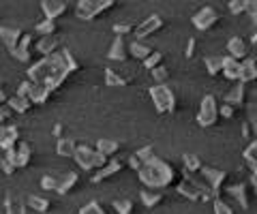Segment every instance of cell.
Here are the masks:
<instances>
[{"label": "cell", "instance_id": "6da1fadb", "mask_svg": "<svg viewBox=\"0 0 257 214\" xmlns=\"http://www.w3.org/2000/svg\"><path fill=\"white\" fill-rule=\"evenodd\" d=\"M152 165H155V167H144L140 171V178L146 182L148 186H161V184H165V182L170 180L172 171L167 169V167H163L161 163H157L155 158H152Z\"/></svg>", "mask_w": 257, "mask_h": 214}, {"label": "cell", "instance_id": "7a4b0ae2", "mask_svg": "<svg viewBox=\"0 0 257 214\" xmlns=\"http://www.w3.org/2000/svg\"><path fill=\"white\" fill-rule=\"evenodd\" d=\"M150 94H152V99H155V103H157L159 112H170V109L174 107V97H172V92L167 90L165 86H157V88H152Z\"/></svg>", "mask_w": 257, "mask_h": 214}, {"label": "cell", "instance_id": "3957f363", "mask_svg": "<svg viewBox=\"0 0 257 214\" xmlns=\"http://www.w3.org/2000/svg\"><path fill=\"white\" fill-rule=\"evenodd\" d=\"M214 99L212 97H206L202 103V109H199V116H197V122L202 126H208L216 120V105H214Z\"/></svg>", "mask_w": 257, "mask_h": 214}, {"label": "cell", "instance_id": "277c9868", "mask_svg": "<svg viewBox=\"0 0 257 214\" xmlns=\"http://www.w3.org/2000/svg\"><path fill=\"white\" fill-rule=\"evenodd\" d=\"M216 18H219V15H216L214 9H210V7H204V9L199 11L195 18H193V24H195L199 30H208L216 22Z\"/></svg>", "mask_w": 257, "mask_h": 214}, {"label": "cell", "instance_id": "5b68a950", "mask_svg": "<svg viewBox=\"0 0 257 214\" xmlns=\"http://www.w3.org/2000/svg\"><path fill=\"white\" fill-rule=\"evenodd\" d=\"M221 69H223L225 77L240 79V62L236 58H221Z\"/></svg>", "mask_w": 257, "mask_h": 214}, {"label": "cell", "instance_id": "8992f818", "mask_svg": "<svg viewBox=\"0 0 257 214\" xmlns=\"http://www.w3.org/2000/svg\"><path fill=\"white\" fill-rule=\"evenodd\" d=\"M227 50H229V54H231V58H244L246 54H248V47H246V43H244L240 37L231 39V41L227 43Z\"/></svg>", "mask_w": 257, "mask_h": 214}, {"label": "cell", "instance_id": "52a82bcc", "mask_svg": "<svg viewBox=\"0 0 257 214\" xmlns=\"http://www.w3.org/2000/svg\"><path fill=\"white\" fill-rule=\"evenodd\" d=\"M0 39H3L9 50H13V47L20 43L22 35H20V30H15V28H0Z\"/></svg>", "mask_w": 257, "mask_h": 214}, {"label": "cell", "instance_id": "ba28073f", "mask_svg": "<svg viewBox=\"0 0 257 214\" xmlns=\"http://www.w3.org/2000/svg\"><path fill=\"white\" fill-rule=\"evenodd\" d=\"M161 24H163V22H161V20L157 18V15H152V18H148V22H144L142 26L138 28V37H140V39L148 37L150 33H155L157 28H161Z\"/></svg>", "mask_w": 257, "mask_h": 214}, {"label": "cell", "instance_id": "9c48e42d", "mask_svg": "<svg viewBox=\"0 0 257 214\" xmlns=\"http://www.w3.org/2000/svg\"><path fill=\"white\" fill-rule=\"evenodd\" d=\"M41 7H43V11H45V20H56L58 15L64 13V5L62 3H50V0H45Z\"/></svg>", "mask_w": 257, "mask_h": 214}, {"label": "cell", "instance_id": "30bf717a", "mask_svg": "<svg viewBox=\"0 0 257 214\" xmlns=\"http://www.w3.org/2000/svg\"><path fill=\"white\" fill-rule=\"evenodd\" d=\"M15 139H18V131H15L13 126H5V129L0 131V144H3V148L9 150L15 144Z\"/></svg>", "mask_w": 257, "mask_h": 214}, {"label": "cell", "instance_id": "8fae6325", "mask_svg": "<svg viewBox=\"0 0 257 214\" xmlns=\"http://www.w3.org/2000/svg\"><path fill=\"white\" fill-rule=\"evenodd\" d=\"M109 58H111V60H124V58H126L122 37H118V39H116V43L109 47Z\"/></svg>", "mask_w": 257, "mask_h": 214}, {"label": "cell", "instance_id": "7c38bea8", "mask_svg": "<svg viewBox=\"0 0 257 214\" xmlns=\"http://www.w3.org/2000/svg\"><path fill=\"white\" fill-rule=\"evenodd\" d=\"M73 152H75V141H73V139H60V141H58V154L71 156Z\"/></svg>", "mask_w": 257, "mask_h": 214}, {"label": "cell", "instance_id": "4fadbf2b", "mask_svg": "<svg viewBox=\"0 0 257 214\" xmlns=\"http://www.w3.org/2000/svg\"><path fill=\"white\" fill-rule=\"evenodd\" d=\"M56 43H58V41H56V39H54V35H45L43 37V41H39V52H43V54H50L52 50H54V47H56Z\"/></svg>", "mask_w": 257, "mask_h": 214}, {"label": "cell", "instance_id": "5bb4252c", "mask_svg": "<svg viewBox=\"0 0 257 214\" xmlns=\"http://www.w3.org/2000/svg\"><path fill=\"white\" fill-rule=\"evenodd\" d=\"M131 54H133L135 58H142L144 60L150 54V47L148 45H142L140 41H135V43H131Z\"/></svg>", "mask_w": 257, "mask_h": 214}, {"label": "cell", "instance_id": "9a60e30c", "mask_svg": "<svg viewBox=\"0 0 257 214\" xmlns=\"http://www.w3.org/2000/svg\"><path fill=\"white\" fill-rule=\"evenodd\" d=\"M116 148H118L116 141H107V139H101V141H99V152H101L103 156L116 152Z\"/></svg>", "mask_w": 257, "mask_h": 214}, {"label": "cell", "instance_id": "2e32d148", "mask_svg": "<svg viewBox=\"0 0 257 214\" xmlns=\"http://www.w3.org/2000/svg\"><path fill=\"white\" fill-rule=\"evenodd\" d=\"M54 30H56L54 20H45V22H41V24L37 26V33H41L43 37H45V35H54Z\"/></svg>", "mask_w": 257, "mask_h": 214}, {"label": "cell", "instance_id": "e0dca14e", "mask_svg": "<svg viewBox=\"0 0 257 214\" xmlns=\"http://www.w3.org/2000/svg\"><path fill=\"white\" fill-rule=\"evenodd\" d=\"M240 99H242V84H236L234 90L227 94V103H240Z\"/></svg>", "mask_w": 257, "mask_h": 214}, {"label": "cell", "instance_id": "ac0fdd59", "mask_svg": "<svg viewBox=\"0 0 257 214\" xmlns=\"http://www.w3.org/2000/svg\"><path fill=\"white\" fill-rule=\"evenodd\" d=\"M204 176H206L208 180L212 182V184H214V188L219 186V182L223 180V173H221V171H216V169H204Z\"/></svg>", "mask_w": 257, "mask_h": 214}, {"label": "cell", "instance_id": "d6986e66", "mask_svg": "<svg viewBox=\"0 0 257 214\" xmlns=\"http://www.w3.org/2000/svg\"><path fill=\"white\" fill-rule=\"evenodd\" d=\"M142 199H144V203H146L148 208H152L155 203H159V201H161V195H159V193L152 195V193H148V191H144V193H142Z\"/></svg>", "mask_w": 257, "mask_h": 214}, {"label": "cell", "instance_id": "ffe728a7", "mask_svg": "<svg viewBox=\"0 0 257 214\" xmlns=\"http://www.w3.org/2000/svg\"><path fill=\"white\" fill-rule=\"evenodd\" d=\"M28 203H30L35 210H39V212L47 210V205H50V203H47V199H41V197H30V201H28Z\"/></svg>", "mask_w": 257, "mask_h": 214}, {"label": "cell", "instance_id": "44dd1931", "mask_svg": "<svg viewBox=\"0 0 257 214\" xmlns=\"http://www.w3.org/2000/svg\"><path fill=\"white\" fill-rule=\"evenodd\" d=\"M161 58H163V56H161V54H148V56L146 58H144V65H146V69H155L157 65H159V60Z\"/></svg>", "mask_w": 257, "mask_h": 214}, {"label": "cell", "instance_id": "7402d4cb", "mask_svg": "<svg viewBox=\"0 0 257 214\" xmlns=\"http://www.w3.org/2000/svg\"><path fill=\"white\" fill-rule=\"evenodd\" d=\"M9 107L18 109V112H24V109H28V101L24 99V97H15V99L9 103Z\"/></svg>", "mask_w": 257, "mask_h": 214}, {"label": "cell", "instance_id": "603a6c76", "mask_svg": "<svg viewBox=\"0 0 257 214\" xmlns=\"http://www.w3.org/2000/svg\"><path fill=\"white\" fill-rule=\"evenodd\" d=\"M206 65H208V73H219L221 71V58H216V60H212V58H206Z\"/></svg>", "mask_w": 257, "mask_h": 214}, {"label": "cell", "instance_id": "cb8c5ba5", "mask_svg": "<svg viewBox=\"0 0 257 214\" xmlns=\"http://www.w3.org/2000/svg\"><path fill=\"white\" fill-rule=\"evenodd\" d=\"M114 205L120 214H131V201H116Z\"/></svg>", "mask_w": 257, "mask_h": 214}, {"label": "cell", "instance_id": "d4e9b609", "mask_svg": "<svg viewBox=\"0 0 257 214\" xmlns=\"http://www.w3.org/2000/svg\"><path fill=\"white\" fill-rule=\"evenodd\" d=\"M152 75H155V79H159V82H163V79H167V71L163 67H155L152 69Z\"/></svg>", "mask_w": 257, "mask_h": 214}, {"label": "cell", "instance_id": "484cf974", "mask_svg": "<svg viewBox=\"0 0 257 214\" xmlns=\"http://www.w3.org/2000/svg\"><path fill=\"white\" fill-rule=\"evenodd\" d=\"M82 214H105V212H103L96 203H90V205H86V208L82 210Z\"/></svg>", "mask_w": 257, "mask_h": 214}, {"label": "cell", "instance_id": "4316f807", "mask_svg": "<svg viewBox=\"0 0 257 214\" xmlns=\"http://www.w3.org/2000/svg\"><path fill=\"white\" fill-rule=\"evenodd\" d=\"M114 33L118 37H122L124 33H131V26H128V24H118V26H114Z\"/></svg>", "mask_w": 257, "mask_h": 214}, {"label": "cell", "instance_id": "83f0119b", "mask_svg": "<svg viewBox=\"0 0 257 214\" xmlns=\"http://www.w3.org/2000/svg\"><path fill=\"white\" fill-rule=\"evenodd\" d=\"M7 214H26V208H24V205H20V203H13V205H9Z\"/></svg>", "mask_w": 257, "mask_h": 214}, {"label": "cell", "instance_id": "f1b7e54d", "mask_svg": "<svg viewBox=\"0 0 257 214\" xmlns=\"http://www.w3.org/2000/svg\"><path fill=\"white\" fill-rule=\"evenodd\" d=\"M184 161H187V165H189V169L187 171H191V169H197L199 167V161H197V158H193V156H184Z\"/></svg>", "mask_w": 257, "mask_h": 214}, {"label": "cell", "instance_id": "f546056e", "mask_svg": "<svg viewBox=\"0 0 257 214\" xmlns=\"http://www.w3.org/2000/svg\"><path fill=\"white\" fill-rule=\"evenodd\" d=\"M214 212L216 214H234V212H231V208H227L225 203H216L214 205Z\"/></svg>", "mask_w": 257, "mask_h": 214}, {"label": "cell", "instance_id": "4dcf8cb0", "mask_svg": "<svg viewBox=\"0 0 257 214\" xmlns=\"http://www.w3.org/2000/svg\"><path fill=\"white\" fill-rule=\"evenodd\" d=\"M221 114H223L225 118H231V116H234V107H229V105H223V107H221Z\"/></svg>", "mask_w": 257, "mask_h": 214}, {"label": "cell", "instance_id": "1f68e13d", "mask_svg": "<svg viewBox=\"0 0 257 214\" xmlns=\"http://www.w3.org/2000/svg\"><path fill=\"white\" fill-rule=\"evenodd\" d=\"M193 47H195V39H191L187 45V56H193Z\"/></svg>", "mask_w": 257, "mask_h": 214}]
</instances>
